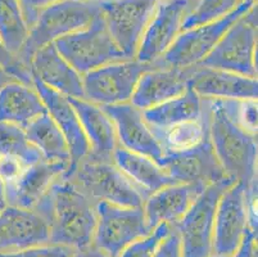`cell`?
I'll return each mask as SVG.
<instances>
[{
  "label": "cell",
  "mask_w": 258,
  "mask_h": 257,
  "mask_svg": "<svg viewBox=\"0 0 258 257\" xmlns=\"http://www.w3.org/2000/svg\"><path fill=\"white\" fill-rule=\"evenodd\" d=\"M112 161L147 195L176 184V181L153 160L130 152L121 145L114 150Z\"/></svg>",
  "instance_id": "obj_25"
},
{
  "label": "cell",
  "mask_w": 258,
  "mask_h": 257,
  "mask_svg": "<svg viewBox=\"0 0 258 257\" xmlns=\"http://www.w3.org/2000/svg\"><path fill=\"white\" fill-rule=\"evenodd\" d=\"M8 206V202H7V197H6V187H4L3 180L0 179V211L3 209Z\"/></svg>",
  "instance_id": "obj_41"
},
{
  "label": "cell",
  "mask_w": 258,
  "mask_h": 257,
  "mask_svg": "<svg viewBox=\"0 0 258 257\" xmlns=\"http://www.w3.org/2000/svg\"><path fill=\"white\" fill-rule=\"evenodd\" d=\"M186 2H191V3H196L197 0H186Z\"/></svg>",
  "instance_id": "obj_44"
},
{
  "label": "cell",
  "mask_w": 258,
  "mask_h": 257,
  "mask_svg": "<svg viewBox=\"0 0 258 257\" xmlns=\"http://www.w3.org/2000/svg\"><path fill=\"white\" fill-rule=\"evenodd\" d=\"M71 257H111V256L105 253V252H103L102 249H99L98 247L94 246V244H90V246L84 247V248L76 249Z\"/></svg>",
  "instance_id": "obj_40"
},
{
  "label": "cell",
  "mask_w": 258,
  "mask_h": 257,
  "mask_svg": "<svg viewBox=\"0 0 258 257\" xmlns=\"http://www.w3.org/2000/svg\"><path fill=\"white\" fill-rule=\"evenodd\" d=\"M248 226L257 230L254 209L245 188L239 183L224 190L217 203L213 230V253L231 257L243 240Z\"/></svg>",
  "instance_id": "obj_11"
},
{
  "label": "cell",
  "mask_w": 258,
  "mask_h": 257,
  "mask_svg": "<svg viewBox=\"0 0 258 257\" xmlns=\"http://www.w3.org/2000/svg\"><path fill=\"white\" fill-rule=\"evenodd\" d=\"M23 129L29 140L40 150L44 159L53 162L70 164L71 156L69 144L48 112L35 119Z\"/></svg>",
  "instance_id": "obj_27"
},
{
  "label": "cell",
  "mask_w": 258,
  "mask_h": 257,
  "mask_svg": "<svg viewBox=\"0 0 258 257\" xmlns=\"http://www.w3.org/2000/svg\"><path fill=\"white\" fill-rule=\"evenodd\" d=\"M97 202L62 175L51 184L34 210L46 220L50 243L75 249L93 244L97 226Z\"/></svg>",
  "instance_id": "obj_2"
},
{
  "label": "cell",
  "mask_w": 258,
  "mask_h": 257,
  "mask_svg": "<svg viewBox=\"0 0 258 257\" xmlns=\"http://www.w3.org/2000/svg\"><path fill=\"white\" fill-rule=\"evenodd\" d=\"M95 209L97 226L93 244L111 257H118L128 244L152 232L143 207H122L100 201Z\"/></svg>",
  "instance_id": "obj_10"
},
{
  "label": "cell",
  "mask_w": 258,
  "mask_h": 257,
  "mask_svg": "<svg viewBox=\"0 0 258 257\" xmlns=\"http://www.w3.org/2000/svg\"><path fill=\"white\" fill-rule=\"evenodd\" d=\"M46 112L43 99L34 86L11 81L0 88V122L25 127Z\"/></svg>",
  "instance_id": "obj_24"
},
{
  "label": "cell",
  "mask_w": 258,
  "mask_h": 257,
  "mask_svg": "<svg viewBox=\"0 0 258 257\" xmlns=\"http://www.w3.org/2000/svg\"><path fill=\"white\" fill-rule=\"evenodd\" d=\"M60 0H20L21 7H22L23 16H25V20L29 25V28L34 25V22L36 21L37 14L45 7L50 6V4L57 3Z\"/></svg>",
  "instance_id": "obj_38"
},
{
  "label": "cell",
  "mask_w": 258,
  "mask_h": 257,
  "mask_svg": "<svg viewBox=\"0 0 258 257\" xmlns=\"http://www.w3.org/2000/svg\"><path fill=\"white\" fill-rule=\"evenodd\" d=\"M254 6H257V0L241 2L221 20L181 31L166 53L154 63L159 67L187 68L197 66L215 48L227 28Z\"/></svg>",
  "instance_id": "obj_7"
},
{
  "label": "cell",
  "mask_w": 258,
  "mask_h": 257,
  "mask_svg": "<svg viewBox=\"0 0 258 257\" xmlns=\"http://www.w3.org/2000/svg\"><path fill=\"white\" fill-rule=\"evenodd\" d=\"M208 133L216 157L230 180L241 184L254 209L257 195V134L247 130L239 120V102L206 99Z\"/></svg>",
  "instance_id": "obj_1"
},
{
  "label": "cell",
  "mask_w": 258,
  "mask_h": 257,
  "mask_svg": "<svg viewBox=\"0 0 258 257\" xmlns=\"http://www.w3.org/2000/svg\"><path fill=\"white\" fill-rule=\"evenodd\" d=\"M142 113L149 127L167 129L175 125L202 120L205 115V99L187 88L181 95L142 111Z\"/></svg>",
  "instance_id": "obj_26"
},
{
  "label": "cell",
  "mask_w": 258,
  "mask_h": 257,
  "mask_svg": "<svg viewBox=\"0 0 258 257\" xmlns=\"http://www.w3.org/2000/svg\"><path fill=\"white\" fill-rule=\"evenodd\" d=\"M201 192L189 184L176 183L148 195L143 204L148 228L153 230L159 224L173 225L181 220Z\"/></svg>",
  "instance_id": "obj_23"
},
{
  "label": "cell",
  "mask_w": 258,
  "mask_h": 257,
  "mask_svg": "<svg viewBox=\"0 0 258 257\" xmlns=\"http://www.w3.org/2000/svg\"><path fill=\"white\" fill-rule=\"evenodd\" d=\"M208 257H229V256H224V254H217V253H212L211 256Z\"/></svg>",
  "instance_id": "obj_43"
},
{
  "label": "cell",
  "mask_w": 258,
  "mask_h": 257,
  "mask_svg": "<svg viewBox=\"0 0 258 257\" xmlns=\"http://www.w3.org/2000/svg\"><path fill=\"white\" fill-rule=\"evenodd\" d=\"M34 79L67 98L84 99L83 75H80L57 50L53 42L40 48L30 62Z\"/></svg>",
  "instance_id": "obj_21"
},
{
  "label": "cell",
  "mask_w": 258,
  "mask_h": 257,
  "mask_svg": "<svg viewBox=\"0 0 258 257\" xmlns=\"http://www.w3.org/2000/svg\"><path fill=\"white\" fill-rule=\"evenodd\" d=\"M69 178L95 202H108L122 207H143L148 195L133 183L113 161L86 156L74 167H69Z\"/></svg>",
  "instance_id": "obj_4"
},
{
  "label": "cell",
  "mask_w": 258,
  "mask_h": 257,
  "mask_svg": "<svg viewBox=\"0 0 258 257\" xmlns=\"http://www.w3.org/2000/svg\"><path fill=\"white\" fill-rule=\"evenodd\" d=\"M257 6L235 21L197 66L257 79Z\"/></svg>",
  "instance_id": "obj_6"
},
{
  "label": "cell",
  "mask_w": 258,
  "mask_h": 257,
  "mask_svg": "<svg viewBox=\"0 0 258 257\" xmlns=\"http://www.w3.org/2000/svg\"><path fill=\"white\" fill-rule=\"evenodd\" d=\"M79 117L83 130L90 145L89 155L99 160L112 161L113 153L118 147L116 129L102 107L86 99L69 98Z\"/></svg>",
  "instance_id": "obj_22"
},
{
  "label": "cell",
  "mask_w": 258,
  "mask_h": 257,
  "mask_svg": "<svg viewBox=\"0 0 258 257\" xmlns=\"http://www.w3.org/2000/svg\"><path fill=\"white\" fill-rule=\"evenodd\" d=\"M159 166L176 183L189 184L202 190L211 184L230 180L216 157L210 133L194 147L179 152L163 153Z\"/></svg>",
  "instance_id": "obj_13"
},
{
  "label": "cell",
  "mask_w": 258,
  "mask_h": 257,
  "mask_svg": "<svg viewBox=\"0 0 258 257\" xmlns=\"http://www.w3.org/2000/svg\"><path fill=\"white\" fill-rule=\"evenodd\" d=\"M29 32L20 0H0V37L12 54L17 57Z\"/></svg>",
  "instance_id": "obj_29"
},
{
  "label": "cell",
  "mask_w": 258,
  "mask_h": 257,
  "mask_svg": "<svg viewBox=\"0 0 258 257\" xmlns=\"http://www.w3.org/2000/svg\"><path fill=\"white\" fill-rule=\"evenodd\" d=\"M239 2H240V3H241V2H247V0H239Z\"/></svg>",
  "instance_id": "obj_45"
},
{
  "label": "cell",
  "mask_w": 258,
  "mask_h": 257,
  "mask_svg": "<svg viewBox=\"0 0 258 257\" xmlns=\"http://www.w3.org/2000/svg\"><path fill=\"white\" fill-rule=\"evenodd\" d=\"M0 68L6 71L7 74L11 75L16 81H20L22 84L34 86V84H32L31 71L26 67L15 54H12L7 49L2 37H0Z\"/></svg>",
  "instance_id": "obj_33"
},
{
  "label": "cell",
  "mask_w": 258,
  "mask_h": 257,
  "mask_svg": "<svg viewBox=\"0 0 258 257\" xmlns=\"http://www.w3.org/2000/svg\"><path fill=\"white\" fill-rule=\"evenodd\" d=\"M117 45L134 60L140 37L161 0H97Z\"/></svg>",
  "instance_id": "obj_12"
},
{
  "label": "cell",
  "mask_w": 258,
  "mask_h": 257,
  "mask_svg": "<svg viewBox=\"0 0 258 257\" xmlns=\"http://www.w3.org/2000/svg\"><path fill=\"white\" fill-rule=\"evenodd\" d=\"M100 14L97 0H60L45 7L30 27L29 37L17 58L30 70L34 54L57 39L86 28Z\"/></svg>",
  "instance_id": "obj_3"
},
{
  "label": "cell",
  "mask_w": 258,
  "mask_h": 257,
  "mask_svg": "<svg viewBox=\"0 0 258 257\" xmlns=\"http://www.w3.org/2000/svg\"><path fill=\"white\" fill-rule=\"evenodd\" d=\"M153 257H182L181 240L175 226L171 225L170 232L161 240Z\"/></svg>",
  "instance_id": "obj_35"
},
{
  "label": "cell",
  "mask_w": 258,
  "mask_h": 257,
  "mask_svg": "<svg viewBox=\"0 0 258 257\" xmlns=\"http://www.w3.org/2000/svg\"><path fill=\"white\" fill-rule=\"evenodd\" d=\"M53 44L80 75L109 63L131 60L116 44L102 13L86 28L59 37Z\"/></svg>",
  "instance_id": "obj_5"
},
{
  "label": "cell",
  "mask_w": 258,
  "mask_h": 257,
  "mask_svg": "<svg viewBox=\"0 0 258 257\" xmlns=\"http://www.w3.org/2000/svg\"><path fill=\"white\" fill-rule=\"evenodd\" d=\"M193 6L186 0H161L140 37L135 60L157 62L180 34L182 21Z\"/></svg>",
  "instance_id": "obj_14"
},
{
  "label": "cell",
  "mask_w": 258,
  "mask_h": 257,
  "mask_svg": "<svg viewBox=\"0 0 258 257\" xmlns=\"http://www.w3.org/2000/svg\"><path fill=\"white\" fill-rule=\"evenodd\" d=\"M0 157L17 160L25 167L44 160L40 150L29 140L25 129L8 122H0Z\"/></svg>",
  "instance_id": "obj_30"
},
{
  "label": "cell",
  "mask_w": 258,
  "mask_h": 257,
  "mask_svg": "<svg viewBox=\"0 0 258 257\" xmlns=\"http://www.w3.org/2000/svg\"><path fill=\"white\" fill-rule=\"evenodd\" d=\"M11 81H16V80L13 79L11 75L7 74L6 71L0 68V88H2V86H4L7 82H11Z\"/></svg>",
  "instance_id": "obj_42"
},
{
  "label": "cell",
  "mask_w": 258,
  "mask_h": 257,
  "mask_svg": "<svg viewBox=\"0 0 258 257\" xmlns=\"http://www.w3.org/2000/svg\"><path fill=\"white\" fill-rule=\"evenodd\" d=\"M231 184V180H224L208 185L194 199L181 220L173 224L181 240L182 257H208L213 253L217 203Z\"/></svg>",
  "instance_id": "obj_8"
},
{
  "label": "cell",
  "mask_w": 258,
  "mask_h": 257,
  "mask_svg": "<svg viewBox=\"0 0 258 257\" xmlns=\"http://www.w3.org/2000/svg\"><path fill=\"white\" fill-rule=\"evenodd\" d=\"M239 4V0H197L193 8L185 16L180 32L221 20L231 13Z\"/></svg>",
  "instance_id": "obj_31"
},
{
  "label": "cell",
  "mask_w": 258,
  "mask_h": 257,
  "mask_svg": "<svg viewBox=\"0 0 258 257\" xmlns=\"http://www.w3.org/2000/svg\"><path fill=\"white\" fill-rule=\"evenodd\" d=\"M193 67L156 66L147 71L138 81L130 103L140 111H145L181 95L187 89Z\"/></svg>",
  "instance_id": "obj_18"
},
{
  "label": "cell",
  "mask_w": 258,
  "mask_h": 257,
  "mask_svg": "<svg viewBox=\"0 0 258 257\" xmlns=\"http://www.w3.org/2000/svg\"><path fill=\"white\" fill-rule=\"evenodd\" d=\"M238 115L241 125L257 134V100H240Z\"/></svg>",
  "instance_id": "obj_36"
},
{
  "label": "cell",
  "mask_w": 258,
  "mask_h": 257,
  "mask_svg": "<svg viewBox=\"0 0 258 257\" xmlns=\"http://www.w3.org/2000/svg\"><path fill=\"white\" fill-rule=\"evenodd\" d=\"M154 136L159 141L163 153L179 152L201 143L208 134V107L205 99V115L199 121L185 122L167 129L151 127Z\"/></svg>",
  "instance_id": "obj_28"
},
{
  "label": "cell",
  "mask_w": 258,
  "mask_h": 257,
  "mask_svg": "<svg viewBox=\"0 0 258 257\" xmlns=\"http://www.w3.org/2000/svg\"><path fill=\"white\" fill-rule=\"evenodd\" d=\"M70 164L41 160L29 167H25L21 175L6 187V197L9 206L34 210L44 197L51 184L64 175Z\"/></svg>",
  "instance_id": "obj_19"
},
{
  "label": "cell",
  "mask_w": 258,
  "mask_h": 257,
  "mask_svg": "<svg viewBox=\"0 0 258 257\" xmlns=\"http://www.w3.org/2000/svg\"><path fill=\"white\" fill-rule=\"evenodd\" d=\"M156 66L134 58L90 71L83 75L84 99L100 107L130 102L142 75Z\"/></svg>",
  "instance_id": "obj_9"
},
{
  "label": "cell",
  "mask_w": 258,
  "mask_h": 257,
  "mask_svg": "<svg viewBox=\"0 0 258 257\" xmlns=\"http://www.w3.org/2000/svg\"><path fill=\"white\" fill-rule=\"evenodd\" d=\"M257 230L248 226L241 243L231 257H257Z\"/></svg>",
  "instance_id": "obj_39"
},
{
  "label": "cell",
  "mask_w": 258,
  "mask_h": 257,
  "mask_svg": "<svg viewBox=\"0 0 258 257\" xmlns=\"http://www.w3.org/2000/svg\"><path fill=\"white\" fill-rule=\"evenodd\" d=\"M75 248L63 244H40V246L29 247L16 252H8V253H0V257H71Z\"/></svg>",
  "instance_id": "obj_34"
},
{
  "label": "cell",
  "mask_w": 258,
  "mask_h": 257,
  "mask_svg": "<svg viewBox=\"0 0 258 257\" xmlns=\"http://www.w3.org/2000/svg\"><path fill=\"white\" fill-rule=\"evenodd\" d=\"M102 110L113 122L118 145L130 152L145 156L159 165L163 157V149L145 122L139 108L127 102L102 106Z\"/></svg>",
  "instance_id": "obj_15"
},
{
  "label": "cell",
  "mask_w": 258,
  "mask_h": 257,
  "mask_svg": "<svg viewBox=\"0 0 258 257\" xmlns=\"http://www.w3.org/2000/svg\"><path fill=\"white\" fill-rule=\"evenodd\" d=\"M32 84L43 99L49 116L53 119L64 135L71 156L70 167H74L90 153V145L83 130L81 122L67 96L48 88L46 85L34 77H32Z\"/></svg>",
  "instance_id": "obj_20"
},
{
  "label": "cell",
  "mask_w": 258,
  "mask_h": 257,
  "mask_svg": "<svg viewBox=\"0 0 258 257\" xmlns=\"http://www.w3.org/2000/svg\"><path fill=\"white\" fill-rule=\"evenodd\" d=\"M170 224H159L145 237L128 244L118 257H153L161 240L170 232Z\"/></svg>",
  "instance_id": "obj_32"
},
{
  "label": "cell",
  "mask_w": 258,
  "mask_h": 257,
  "mask_svg": "<svg viewBox=\"0 0 258 257\" xmlns=\"http://www.w3.org/2000/svg\"><path fill=\"white\" fill-rule=\"evenodd\" d=\"M23 170H25V166L17 160L0 157V179L3 180L4 185L15 181Z\"/></svg>",
  "instance_id": "obj_37"
},
{
  "label": "cell",
  "mask_w": 258,
  "mask_h": 257,
  "mask_svg": "<svg viewBox=\"0 0 258 257\" xmlns=\"http://www.w3.org/2000/svg\"><path fill=\"white\" fill-rule=\"evenodd\" d=\"M187 88L203 99L257 100L258 82L253 77L194 66Z\"/></svg>",
  "instance_id": "obj_17"
},
{
  "label": "cell",
  "mask_w": 258,
  "mask_h": 257,
  "mask_svg": "<svg viewBox=\"0 0 258 257\" xmlns=\"http://www.w3.org/2000/svg\"><path fill=\"white\" fill-rule=\"evenodd\" d=\"M50 243V229L36 210L7 206L0 211V253Z\"/></svg>",
  "instance_id": "obj_16"
}]
</instances>
